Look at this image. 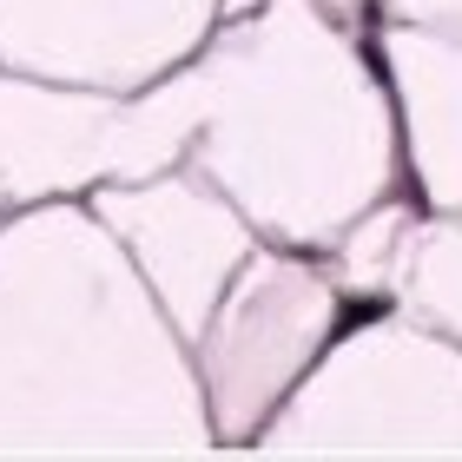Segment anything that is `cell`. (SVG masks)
<instances>
[{"label": "cell", "mask_w": 462, "mask_h": 462, "mask_svg": "<svg viewBox=\"0 0 462 462\" xmlns=\"http://www.w3.org/2000/svg\"><path fill=\"white\" fill-rule=\"evenodd\" d=\"M172 165L205 172L264 245L337 251L364 212L410 192L370 20L344 0H225L192 60L119 93L113 179Z\"/></svg>", "instance_id": "obj_1"}, {"label": "cell", "mask_w": 462, "mask_h": 462, "mask_svg": "<svg viewBox=\"0 0 462 462\" xmlns=\"http://www.w3.org/2000/svg\"><path fill=\"white\" fill-rule=\"evenodd\" d=\"M0 456H218L192 344L93 199L0 212Z\"/></svg>", "instance_id": "obj_2"}, {"label": "cell", "mask_w": 462, "mask_h": 462, "mask_svg": "<svg viewBox=\"0 0 462 462\" xmlns=\"http://www.w3.org/2000/svg\"><path fill=\"white\" fill-rule=\"evenodd\" d=\"M245 456H462V344L364 304Z\"/></svg>", "instance_id": "obj_3"}, {"label": "cell", "mask_w": 462, "mask_h": 462, "mask_svg": "<svg viewBox=\"0 0 462 462\" xmlns=\"http://www.w3.org/2000/svg\"><path fill=\"white\" fill-rule=\"evenodd\" d=\"M350 291L330 258L291 245H258L231 278L218 310L192 337L199 390L212 410L218 449H251L258 430L284 410V396L310 376L330 337L350 324Z\"/></svg>", "instance_id": "obj_4"}, {"label": "cell", "mask_w": 462, "mask_h": 462, "mask_svg": "<svg viewBox=\"0 0 462 462\" xmlns=\"http://www.w3.org/2000/svg\"><path fill=\"white\" fill-rule=\"evenodd\" d=\"M87 199L113 225V238L133 251V264L145 271L152 298L165 304V318L179 324L185 344L205 330V318L218 310L245 258L264 245L251 218L192 165H172L152 179H113Z\"/></svg>", "instance_id": "obj_5"}, {"label": "cell", "mask_w": 462, "mask_h": 462, "mask_svg": "<svg viewBox=\"0 0 462 462\" xmlns=\"http://www.w3.org/2000/svg\"><path fill=\"white\" fill-rule=\"evenodd\" d=\"M113 119L119 93L106 87L0 67V205L87 199L113 185Z\"/></svg>", "instance_id": "obj_6"}, {"label": "cell", "mask_w": 462, "mask_h": 462, "mask_svg": "<svg viewBox=\"0 0 462 462\" xmlns=\"http://www.w3.org/2000/svg\"><path fill=\"white\" fill-rule=\"evenodd\" d=\"M396 93L410 192L430 212H462V27H370Z\"/></svg>", "instance_id": "obj_7"}, {"label": "cell", "mask_w": 462, "mask_h": 462, "mask_svg": "<svg viewBox=\"0 0 462 462\" xmlns=\"http://www.w3.org/2000/svg\"><path fill=\"white\" fill-rule=\"evenodd\" d=\"M383 304L410 310L436 330H449L462 344V212H430L416 205V218L403 225V245H396Z\"/></svg>", "instance_id": "obj_8"}, {"label": "cell", "mask_w": 462, "mask_h": 462, "mask_svg": "<svg viewBox=\"0 0 462 462\" xmlns=\"http://www.w3.org/2000/svg\"><path fill=\"white\" fill-rule=\"evenodd\" d=\"M350 14H364L370 27L403 20V27H462V0H344Z\"/></svg>", "instance_id": "obj_9"}, {"label": "cell", "mask_w": 462, "mask_h": 462, "mask_svg": "<svg viewBox=\"0 0 462 462\" xmlns=\"http://www.w3.org/2000/svg\"><path fill=\"white\" fill-rule=\"evenodd\" d=\"M0 212H7V205H0Z\"/></svg>", "instance_id": "obj_10"}]
</instances>
